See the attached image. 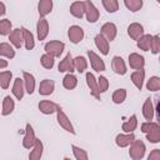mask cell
I'll list each match as a JSON object with an SVG mask.
<instances>
[{"label":"cell","mask_w":160,"mask_h":160,"mask_svg":"<svg viewBox=\"0 0 160 160\" xmlns=\"http://www.w3.org/2000/svg\"><path fill=\"white\" fill-rule=\"evenodd\" d=\"M141 131L146 134V138L150 142H159L160 141V126L155 122L148 121L141 125Z\"/></svg>","instance_id":"obj_1"},{"label":"cell","mask_w":160,"mask_h":160,"mask_svg":"<svg viewBox=\"0 0 160 160\" xmlns=\"http://www.w3.org/2000/svg\"><path fill=\"white\" fill-rule=\"evenodd\" d=\"M145 154V145L141 140H134L131 142V146H130V150H129V155L131 159H141Z\"/></svg>","instance_id":"obj_2"},{"label":"cell","mask_w":160,"mask_h":160,"mask_svg":"<svg viewBox=\"0 0 160 160\" xmlns=\"http://www.w3.org/2000/svg\"><path fill=\"white\" fill-rule=\"evenodd\" d=\"M65 48V44L61 42V41H58V40H54V41H50L45 45V51L48 54H50L51 56L56 58V56H60L62 50Z\"/></svg>","instance_id":"obj_3"},{"label":"cell","mask_w":160,"mask_h":160,"mask_svg":"<svg viewBox=\"0 0 160 160\" xmlns=\"http://www.w3.org/2000/svg\"><path fill=\"white\" fill-rule=\"evenodd\" d=\"M36 141V138H35V132H34V129L30 124H26V129H25V136H24V140H22V146L25 149H30L31 146H34Z\"/></svg>","instance_id":"obj_4"},{"label":"cell","mask_w":160,"mask_h":160,"mask_svg":"<svg viewBox=\"0 0 160 160\" xmlns=\"http://www.w3.org/2000/svg\"><path fill=\"white\" fill-rule=\"evenodd\" d=\"M88 55H89V59H90V65H91V68H92L95 71L100 72V71H104V70H105V64H104V61L100 59L99 55H96V54H95L94 51H91V50L88 51Z\"/></svg>","instance_id":"obj_5"},{"label":"cell","mask_w":160,"mask_h":160,"mask_svg":"<svg viewBox=\"0 0 160 160\" xmlns=\"http://www.w3.org/2000/svg\"><path fill=\"white\" fill-rule=\"evenodd\" d=\"M68 35H69V39H70L71 42L78 44V42H80V41L82 40V38H84V31H82V29H81L80 26L72 25V26L69 28Z\"/></svg>","instance_id":"obj_6"},{"label":"cell","mask_w":160,"mask_h":160,"mask_svg":"<svg viewBox=\"0 0 160 160\" xmlns=\"http://www.w3.org/2000/svg\"><path fill=\"white\" fill-rule=\"evenodd\" d=\"M85 5H86V10H85L86 20L89 22H95L99 19V10L95 8V5L90 0H86L85 1Z\"/></svg>","instance_id":"obj_7"},{"label":"cell","mask_w":160,"mask_h":160,"mask_svg":"<svg viewBox=\"0 0 160 160\" xmlns=\"http://www.w3.org/2000/svg\"><path fill=\"white\" fill-rule=\"evenodd\" d=\"M58 122H59L60 126L64 128L66 131H69V132H71V134H75V130H74V128H72V125H71L69 118L66 116V114H65L61 109L58 110Z\"/></svg>","instance_id":"obj_8"},{"label":"cell","mask_w":160,"mask_h":160,"mask_svg":"<svg viewBox=\"0 0 160 160\" xmlns=\"http://www.w3.org/2000/svg\"><path fill=\"white\" fill-rule=\"evenodd\" d=\"M58 69H59L60 72H65V71H68V72H72V71H74L75 66H74V60L71 59V54H70V52H69V54L60 61Z\"/></svg>","instance_id":"obj_9"},{"label":"cell","mask_w":160,"mask_h":160,"mask_svg":"<svg viewBox=\"0 0 160 160\" xmlns=\"http://www.w3.org/2000/svg\"><path fill=\"white\" fill-rule=\"evenodd\" d=\"M85 10H86V5H85V1H75L71 4L70 6V12L75 16V18H79L81 19L85 14Z\"/></svg>","instance_id":"obj_10"},{"label":"cell","mask_w":160,"mask_h":160,"mask_svg":"<svg viewBox=\"0 0 160 160\" xmlns=\"http://www.w3.org/2000/svg\"><path fill=\"white\" fill-rule=\"evenodd\" d=\"M128 34H129V36H130L131 39L139 40V39L144 35V29H142V26H141L140 24L132 22V24H130L129 28H128Z\"/></svg>","instance_id":"obj_11"},{"label":"cell","mask_w":160,"mask_h":160,"mask_svg":"<svg viewBox=\"0 0 160 160\" xmlns=\"http://www.w3.org/2000/svg\"><path fill=\"white\" fill-rule=\"evenodd\" d=\"M39 109L42 114H52L60 109V106L55 102H51L49 100H42L39 102Z\"/></svg>","instance_id":"obj_12"},{"label":"cell","mask_w":160,"mask_h":160,"mask_svg":"<svg viewBox=\"0 0 160 160\" xmlns=\"http://www.w3.org/2000/svg\"><path fill=\"white\" fill-rule=\"evenodd\" d=\"M95 44H96L98 49L100 50V52L102 55H108V52H109V40L102 34H98L95 36Z\"/></svg>","instance_id":"obj_13"},{"label":"cell","mask_w":160,"mask_h":160,"mask_svg":"<svg viewBox=\"0 0 160 160\" xmlns=\"http://www.w3.org/2000/svg\"><path fill=\"white\" fill-rule=\"evenodd\" d=\"M101 34L110 41H112L116 36V26L112 22H106L101 28Z\"/></svg>","instance_id":"obj_14"},{"label":"cell","mask_w":160,"mask_h":160,"mask_svg":"<svg viewBox=\"0 0 160 160\" xmlns=\"http://www.w3.org/2000/svg\"><path fill=\"white\" fill-rule=\"evenodd\" d=\"M10 41L14 44V46L16 49H20L22 45V40H24V32L22 29H15L10 32Z\"/></svg>","instance_id":"obj_15"},{"label":"cell","mask_w":160,"mask_h":160,"mask_svg":"<svg viewBox=\"0 0 160 160\" xmlns=\"http://www.w3.org/2000/svg\"><path fill=\"white\" fill-rule=\"evenodd\" d=\"M86 82L90 88V91H91V95L94 98H96L98 100H100V91H99V86L96 84V80L94 78V75L91 72H88L86 74Z\"/></svg>","instance_id":"obj_16"},{"label":"cell","mask_w":160,"mask_h":160,"mask_svg":"<svg viewBox=\"0 0 160 160\" xmlns=\"http://www.w3.org/2000/svg\"><path fill=\"white\" fill-rule=\"evenodd\" d=\"M36 31H38V38L39 40H44L49 32V24L46 21V19L41 18L39 21H38V25H36Z\"/></svg>","instance_id":"obj_17"},{"label":"cell","mask_w":160,"mask_h":160,"mask_svg":"<svg viewBox=\"0 0 160 160\" xmlns=\"http://www.w3.org/2000/svg\"><path fill=\"white\" fill-rule=\"evenodd\" d=\"M144 64H145V60L141 55L136 54V52H132L129 55V65L132 68V69H142L144 68Z\"/></svg>","instance_id":"obj_18"},{"label":"cell","mask_w":160,"mask_h":160,"mask_svg":"<svg viewBox=\"0 0 160 160\" xmlns=\"http://www.w3.org/2000/svg\"><path fill=\"white\" fill-rule=\"evenodd\" d=\"M111 66H112V70H114L116 74H119V75H124V74H126V66H125V62H124V60H122L120 56H114V58H112Z\"/></svg>","instance_id":"obj_19"},{"label":"cell","mask_w":160,"mask_h":160,"mask_svg":"<svg viewBox=\"0 0 160 160\" xmlns=\"http://www.w3.org/2000/svg\"><path fill=\"white\" fill-rule=\"evenodd\" d=\"M54 81L52 80H49V79H45L40 82V86H39V92L40 95H50L52 91H54Z\"/></svg>","instance_id":"obj_20"},{"label":"cell","mask_w":160,"mask_h":160,"mask_svg":"<svg viewBox=\"0 0 160 160\" xmlns=\"http://www.w3.org/2000/svg\"><path fill=\"white\" fill-rule=\"evenodd\" d=\"M24 80H21L20 78H16L12 85V94L15 95V98L18 100H21L24 96Z\"/></svg>","instance_id":"obj_21"},{"label":"cell","mask_w":160,"mask_h":160,"mask_svg":"<svg viewBox=\"0 0 160 160\" xmlns=\"http://www.w3.org/2000/svg\"><path fill=\"white\" fill-rule=\"evenodd\" d=\"M144 78H145V71L142 69H138L136 71H134L131 74V80L134 82V85L141 90L142 89V82H144Z\"/></svg>","instance_id":"obj_22"},{"label":"cell","mask_w":160,"mask_h":160,"mask_svg":"<svg viewBox=\"0 0 160 160\" xmlns=\"http://www.w3.org/2000/svg\"><path fill=\"white\" fill-rule=\"evenodd\" d=\"M134 140H135L134 134H128V135H122V134H120V135L116 136L115 142H116L118 146H120V148H125V146L130 145Z\"/></svg>","instance_id":"obj_23"},{"label":"cell","mask_w":160,"mask_h":160,"mask_svg":"<svg viewBox=\"0 0 160 160\" xmlns=\"http://www.w3.org/2000/svg\"><path fill=\"white\" fill-rule=\"evenodd\" d=\"M22 75H24V82H25V90L29 92V94H32L34 90H35V79L31 74L26 72V71H22Z\"/></svg>","instance_id":"obj_24"},{"label":"cell","mask_w":160,"mask_h":160,"mask_svg":"<svg viewBox=\"0 0 160 160\" xmlns=\"http://www.w3.org/2000/svg\"><path fill=\"white\" fill-rule=\"evenodd\" d=\"M38 9H39L40 16H46L48 14H50L52 9V0H40Z\"/></svg>","instance_id":"obj_25"},{"label":"cell","mask_w":160,"mask_h":160,"mask_svg":"<svg viewBox=\"0 0 160 160\" xmlns=\"http://www.w3.org/2000/svg\"><path fill=\"white\" fill-rule=\"evenodd\" d=\"M142 115H144V118H145L148 121H150V120L152 119V116H154V110H152V104H151V99H150V98H148V99L145 100V102H144V106H142Z\"/></svg>","instance_id":"obj_26"},{"label":"cell","mask_w":160,"mask_h":160,"mask_svg":"<svg viewBox=\"0 0 160 160\" xmlns=\"http://www.w3.org/2000/svg\"><path fill=\"white\" fill-rule=\"evenodd\" d=\"M41 155H42V142H41L39 139H36V141H35V144H34V150L30 152L29 159H31V160H38V159L41 158Z\"/></svg>","instance_id":"obj_27"},{"label":"cell","mask_w":160,"mask_h":160,"mask_svg":"<svg viewBox=\"0 0 160 160\" xmlns=\"http://www.w3.org/2000/svg\"><path fill=\"white\" fill-rule=\"evenodd\" d=\"M22 32H24V42H25V48L26 50H31L35 46V41H34V35L25 28H22Z\"/></svg>","instance_id":"obj_28"},{"label":"cell","mask_w":160,"mask_h":160,"mask_svg":"<svg viewBox=\"0 0 160 160\" xmlns=\"http://www.w3.org/2000/svg\"><path fill=\"white\" fill-rule=\"evenodd\" d=\"M0 54H1V56L12 59V58L15 56V50L11 48L10 44H8V42H1V44H0Z\"/></svg>","instance_id":"obj_29"},{"label":"cell","mask_w":160,"mask_h":160,"mask_svg":"<svg viewBox=\"0 0 160 160\" xmlns=\"http://www.w3.org/2000/svg\"><path fill=\"white\" fill-rule=\"evenodd\" d=\"M14 106H15L14 100L10 96H5L4 100H2V111H1V114L2 115H9L14 110Z\"/></svg>","instance_id":"obj_30"},{"label":"cell","mask_w":160,"mask_h":160,"mask_svg":"<svg viewBox=\"0 0 160 160\" xmlns=\"http://www.w3.org/2000/svg\"><path fill=\"white\" fill-rule=\"evenodd\" d=\"M151 35H142L139 40H138V48H140L144 51H148L150 49V44H151Z\"/></svg>","instance_id":"obj_31"},{"label":"cell","mask_w":160,"mask_h":160,"mask_svg":"<svg viewBox=\"0 0 160 160\" xmlns=\"http://www.w3.org/2000/svg\"><path fill=\"white\" fill-rule=\"evenodd\" d=\"M76 84H78V79H76L71 72H69V74L64 78V80H62L64 88H65V89H69V90L74 89V88L76 86Z\"/></svg>","instance_id":"obj_32"},{"label":"cell","mask_w":160,"mask_h":160,"mask_svg":"<svg viewBox=\"0 0 160 160\" xmlns=\"http://www.w3.org/2000/svg\"><path fill=\"white\" fill-rule=\"evenodd\" d=\"M136 125H138L136 115H132L126 122L122 124V130H124L125 132H132V131L136 129Z\"/></svg>","instance_id":"obj_33"},{"label":"cell","mask_w":160,"mask_h":160,"mask_svg":"<svg viewBox=\"0 0 160 160\" xmlns=\"http://www.w3.org/2000/svg\"><path fill=\"white\" fill-rule=\"evenodd\" d=\"M125 6L130 10V11H139L142 6V0H124Z\"/></svg>","instance_id":"obj_34"},{"label":"cell","mask_w":160,"mask_h":160,"mask_svg":"<svg viewBox=\"0 0 160 160\" xmlns=\"http://www.w3.org/2000/svg\"><path fill=\"white\" fill-rule=\"evenodd\" d=\"M74 66H75V69H76L79 72H82V71L86 70L88 62H86V60H85L84 56H78V58L74 59Z\"/></svg>","instance_id":"obj_35"},{"label":"cell","mask_w":160,"mask_h":160,"mask_svg":"<svg viewBox=\"0 0 160 160\" xmlns=\"http://www.w3.org/2000/svg\"><path fill=\"white\" fill-rule=\"evenodd\" d=\"M11 76H12L11 71H1L0 72V84H1L2 89H8L10 80H11Z\"/></svg>","instance_id":"obj_36"},{"label":"cell","mask_w":160,"mask_h":160,"mask_svg":"<svg viewBox=\"0 0 160 160\" xmlns=\"http://www.w3.org/2000/svg\"><path fill=\"white\" fill-rule=\"evenodd\" d=\"M146 88H148V90H151V91L160 90V78H158V76L150 78V79L148 80Z\"/></svg>","instance_id":"obj_37"},{"label":"cell","mask_w":160,"mask_h":160,"mask_svg":"<svg viewBox=\"0 0 160 160\" xmlns=\"http://www.w3.org/2000/svg\"><path fill=\"white\" fill-rule=\"evenodd\" d=\"M102 5L108 12H115L119 9L118 0H102Z\"/></svg>","instance_id":"obj_38"},{"label":"cell","mask_w":160,"mask_h":160,"mask_svg":"<svg viewBox=\"0 0 160 160\" xmlns=\"http://www.w3.org/2000/svg\"><path fill=\"white\" fill-rule=\"evenodd\" d=\"M126 98V90L125 89H118L114 94H112V101L115 104H121Z\"/></svg>","instance_id":"obj_39"},{"label":"cell","mask_w":160,"mask_h":160,"mask_svg":"<svg viewBox=\"0 0 160 160\" xmlns=\"http://www.w3.org/2000/svg\"><path fill=\"white\" fill-rule=\"evenodd\" d=\"M40 61H41V65H42L45 69H51V68L54 66V56H51V55L48 54V52L41 56Z\"/></svg>","instance_id":"obj_40"},{"label":"cell","mask_w":160,"mask_h":160,"mask_svg":"<svg viewBox=\"0 0 160 160\" xmlns=\"http://www.w3.org/2000/svg\"><path fill=\"white\" fill-rule=\"evenodd\" d=\"M10 30H11V21L8 19H2L0 21V34L8 35V34H10Z\"/></svg>","instance_id":"obj_41"},{"label":"cell","mask_w":160,"mask_h":160,"mask_svg":"<svg viewBox=\"0 0 160 160\" xmlns=\"http://www.w3.org/2000/svg\"><path fill=\"white\" fill-rule=\"evenodd\" d=\"M71 149H72L75 159H78V160H86L88 159V154H86L85 150H82V149H80L75 145H71Z\"/></svg>","instance_id":"obj_42"},{"label":"cell","mask_w":160,"mask_h":160,"mask_svg":"<svg viewBox=\"0 0 160 160\" xmlns=\"http://www.w3.org/2000/svg\"><path fill=\"white\" fill-rule=\"evenodd\" d=\"M150 50L152 54H158L160 52V36L155 35L151 39V44H150Z\"/></svg>","instance_id":"obj_43"},{"label":"cell","mask_w":160,"mask_h":160,"mask_svg":"<svg viewBox=\"0 0 160 160\" xmlns=\"http://www.w3.org/2000/svg\"><path fill=\"white\" fill-rule=\"evenodd\" d=\"M98 80H99V81H98L99 91H100V92H105V91L108 90V88H109V81H108V79H106L105 76H100Z\"/></svg>","instance_id":"obj_44"},{"label":"cell","mask_w":160,"mask_h":160,"mask_svg":"<svg viewBox=\"0 0 160 160\" xmlns=\"http://www.w3.org/2000/svg\"><path fill=\"white\" fill-rule=\"evenodd\" d=\"M154 102H155V111H156V120H158V124L160 125V92L155 95V98H154Z\"/></svg>","instance_id":"obj_45"},{"label":"cell","mask_w":160,"mask_h":160,"mask_svg":"<svg viewBox=\"0 0 160 160\" xmlns=\"http://www.w3.org/2000/svg\"><path fill=\"white\" fill-rule=\"evenodd\" d=\"M149 160H160V150L159 149H155L150 152V155L148 156Z\"/></svg>","instance_id":"obj_46"},{"label":"cell","mask_w":160,"mask_h":160,"mask_svg":"<svg viewBox=\"0 0 160 160\" xmlns=\"http://www.w3.org/2000/svg\"><path fill=\"white\" fill-rule=\"evenodd\" d=\"M6 65H8V62H6V60H4V59H1V60H0V69L2 70V69H4L5 66H6Z\"/></svg>","instance_id":"obj_47"},{"label":"cell","mask_w":160,"mask_h":160,"mask_svg":"<svg viewBox=\"0 0 160 160\" xmlns=\"http://www.w3.org/2000/svg\"><path fill=\"white\" fill-rule=\"evenodd\" d=\"M0 6H1V15H4V14H5V11H6V10H5V5H4V2H1V4H0Z\"/></svg>","instance_id":"obj_48"},{"label":"cell","mask_w":160,"mask_h":160,"mask_svg":"<svg viewBox=\"0 0 160 160\" xmlns=\"http://www.w3.org/2000/svg\"><path fill=\"white\" fill-rule=\"evenodd\" d=\"M156 1H158V2H159V4H160V0H156Z\"/></svg>","instance_id":"obj_49"},{"label":"cell","mask_w":160,"mask_h":160,"mask_svg":"<svg viewBox=\"0 0 160 160\" xmlns=\"http://www.w3.org/2000/svg\"><path fill=\"white\" fill-rule=\"evenodd\" d=\"M159 61H160V59H159Z\"/></svg>","instance_id":"obj_50"}]
</instances>
